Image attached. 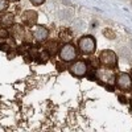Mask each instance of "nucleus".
Returning a JSON list of instances; mask_svg holds the SVG:
<instances>
[{
    "instance_id": "nucleus-3",
    "label": "nucleus",
    "mask_w": 132,
    "mask_h": 132,
    "mask_svg": "<svg viewBox=\"0 0 132 132\" xmlns=\"http://www.w3.org/2000/svg\"><path fill=\"white\" fill-rule=\"evenodd\" d=\"M78 49L81 50L82 54H86V56H90L93 54L96 49V41L91 35H86L82 36L78 40Z\"/></svg>"
},
{
    "instance_id": "nucleus-7",
    "label": "nucleus",
    "mask_w": 132,
    "mask_h": 132,
    "mask_svg": "<svg viewBox=\"0 0 132 132\" xmlns=\"http://www.w3.org/2000/svg\"><path fill=\"white\" fill-rule=\"evenodd\" d=\"M33 38H35L37 42H44L46 41L48 37H49V30L44 25H35V28H33Z\"/></svg>"
},
{
    "instance_id": "nucleus-19",
    "label": "nucleus",
    "mask_w": 132,
    "mask_h": 132,
    "mask_svg": "<svg viewBox=\"0 0 132 132\" xmlns=\"http://www.w3.org/2000/svg\"><path fill=\"white\" fill-rule=\"evenodd\" d=\"M57 69H58V71H62V70H65L66 68H65V65H62V61H60V62H57Z\"/></svg>"
},
{
    "instance_id": "nucleus-5",
    "label": "nucleus",
    "mask_w": 132,
    "mask_h": 132,
    "mask_svg": "<svg viewBox=\"0 0 132 132\" xmlns=\"http://www.w3.org/2000/svg\"><path fill=\"white\" fill-rule=\"evenodd\" d=\"M95 77H96V79H99L101 82H103L106 85H114L116 74H115L114 69L103 68V69H96L95 70Z\"/></svg>"
},
{
    "instance_id": "nucleus-15",
    "label": "nucleus",
    "mask_w": 132,
    "mask_h": 132,
    "mask_svg": "<svg viewBox=\"0 0 132 132\" xmlns=\"http://www.w3.org/2000/svg\"><path fill=\"white\" fill-rule=\"evenodd\" d=\"M29 49H30V48H28L27 45H20V46L17 48V53H19V54H24V56H25V54L29 52Z\"/></svg>"
},
{
    "instance_id": "nucleus-2",
    "label": "nucleus",
    "mask_w": 132,
    "mask_h": 132,
    "mask_svg": "<svg viewBox=\"0 0 132 132\" xmlns=\"http://www.w3.org/2000/svg\"><path fill=\"white\" fill-rule=\"evenodd\" d=\"M99 65L103 66V68H110V69H115L118 66V56L114 50L110 49H104L99 54Z\"/></svg>"
},
{
    "instance_id": "nucleus-13",
    "label": "nucleus",
    "mask_w": 132,
    "mask_h": 132,
    "mask_svg": "<svg viewBox=\"0 0 132 132\" xmlns=\"http://www.w3.org/2000/svg\"><path fill=\"white\" fill-rule=\"evenodd\" d=\"M38 58H41V62H46L50 58V54H49V52L46 49H44V50H41L38 53Z\"/></svg>"
},
{
    "instance_id": "nucleus-11",
    "label": "nucleus",
    "mask_w": 132,
    "mask_h": 132,
    "mask_svg": "<svg viewBox=\"0 0 132 132\" xmlns=\"http://www.w3.org/2000/svg\"><path fill=\"white\" fill-rule=\"evenodd\" d=\"M12 35H13V38H21V37H23V36H24L23 25L13 24V25H12Z\"/></svg>"
},
{
    "instance_id": "nucleus-4",
    "label": "nucleus",
    "mask_w": 132,
    "mask_h": 132,
    "mask_svg": "<svg viewBox=\"0 0 132 132\" xmlns=\"http://www.w3.org/2000/svg\"><path fill=\"white\" fill-rule=\"evenodd\" d=\"M115 85L119 90H122L124 93L132 91V77L124 71L119 73L115 77Z\"/></svg>"
},
{
    "instance_id": "nucleus-10",
    "label": "nucleus",
    "mask_w": 132,
    "mask_h": 132,
    "mask_svg": "<svg viewBox=\"0 0 132 132\" xmlns=\"http://www.w3.org/2000/svg\"><path fill=\"white\" fill-rule=\"evenodd\" d=\"M73 37H74V35H73V32H71L70 29H63V30L60 33V40H61L63 44H65V42H70Z\"/></svg>"
},
{
    "instance_id": "nucleus-12",
    "label": "nucleus",
    "mask_w": 132,
    "mask_h": 132,
    "mask_svg": "<svg viewBox=\"0 0 132 132\" xmlns=\"http://www.w3.org/2000/svg\"><path fill=\"white\" fill-rule=\"evenodd\" d=\"M57 48H58V44L56 41H49L45 45V49L49 52L50 57H53V56H56V54H57Z\"/></svg>"
},
{
    "instance_id": "nucleus-21",
    "label": "nucleus",
    "mask_w": 132,
    "mask_h": 132,
    "mask_svg": "<svg viewBox=\"0 0 132 132\" xmlns=\"http://www.w3.org/2000/svg\"><path fill=\"white\" fill-rule=\"evenodd\" d=\"M8 2H12V3H16V2H19V0H8Z\"/></svg>"
},
{
    "instance_id": "nucleus-22",
    "label": "nucleus",
    "mask_w": 132,
    "mask_h": 132,
    "mask_svg": "<svg viewBox=\"0 0 132 132\" xmlns=\"http://www.w3.org/2000/svg\"><path fill=\"white\" fill-rule=\"evenodd\" d=\"M131 77H132V70H131Z\"/></svg>"
},
{
    "instance_id": "nucleus-1",
    "label": "nucleus",
    "mask_w": 132,
    "mask_h": 132,
    "mask_svg": "<svg viewBox=\"0 0 132 132\" xmlns=\"http://www.w3.org/2000/svg\"><path fill=\"white\" fill-rule=\"evenodd\" d=\"M58 56L62 62H73L78 58V48L71 42H65L58 50Z\"/></svg>"
},
{
    "instance_id": "nucleus-6",
    "label": "nucleus",
    "mask_w": 132,
    "mask_h": 132,
    "mask_svg": "<svg viewBox=\"0 0 132 132\" xmlns=\"http://www.w3.org/2000/svg\"><path fill=\"white\" fill-rule=\"evenodd\" d=\"M68 70L70 71V74L73 77H77V78H82L87 74L89 71V63L86 61H75L74 63H71Z\"/></svg>"
},
{
    "instance_id": "nucleus-14",
    "label": "nucleus",
    "mask_w": 132,
    "mask_h": 132,
    "mask_svg": "<svg viewBox=\"0 0 132 132\" xmlns=\"http://www.w3.org/2000/svg\"><path fill=\"white\" fill-rule=\"evenodd\" d=\"M0 38H3V40H8L9 38V30L7 28H0Z\"/></svg>"
},
{
    "instance_id": "nucleus-16",
    "label": "nucleus",
    "mask_w": 132,
    "mask_h": 132,
    "mask_svg": "<svg viewBox=\"0 0 132 132\" xmlns=\"http://www.w3.org/2000/svg\"><path fill=\"white\" fill-rule=\"evenodd\" d=\"M8 0H0V13L4 12V11L8 8Z\"/></svg>"
},
{
    "instance_id": "nucleus-20",
    "label": "nucleus",
    "mask_w": 132,
    "mask_h": 132,
    "mask_svg": "<svg viewBox=\"0 0 132 132\" xmlns=\"http://www.w3.org/2000/svg\"><path fill=\"white\" fill-rule=\"evenodd\" d=\"M45 0H30V3L33 4V5H41Z\"/></svg>"
},
{
    "instance_id": "nucleus-9",
    "label": "nucleus",
    "mask_w": 132,
    "mask_h": 132,
    "mask_svg": "<svg viewBox=\"0 0 132 132\" xmlns=\"http://www.w3.org/2000/svg\"><path fill=\"white\" fill-rule=\"evenodd\" d=\"M13 21H15V16L12 13H5L0 17V24H2L4 28H8L11 25H13Z\"/></svg>"
},
{
    "instance_id": "nucleus-8",
    "label": "nucleus",
    "mask_w": 132,
    "mask_h": 132,
    "mask_svg": "<svg viewBox=\"0 0 132 132\" xmlns=\"http://www.w3.org/2000/svg\"><path fill=\"white\" fill-rule=\"evenodd\" d=\"M37 19H38L37 12H36V11H32V9L24 11L23 15H21L23 24L27 25V27H35V25L37 24Z\"/></svg>"
},
{
    "instance_id": "nucleus-18",
    "label": "nucleus",
    "mask_w": 132,
    "mask_h": 132,
    "mask_svg": "<svg viewBox=\"0 0 132 132\" xmlns=\"http://www.w3.org/2000/svg\"><path fill=\"white\" fill-rule=\"evenodd\" d=\"M9 49H12L8 44H0V50H3V52H8Z\"/></svg>"
},
{
    "instance_id": "nucleus-17",
    "label": "nucleus",
    "mask_w": 132,
    "mask_h": 132,
    "mask_svg": "<svg viewBox=\"0 0 132 132\" xmlns=\"http://www.w3.org/2000/svg\"><path fill=\"white\" fill-rule=\"evenodd\" d=\"M16 54H17V52H15V50H12V52H7V56H8V60H13L15 57H16Z\"/></svg>"
}]
</instances>
